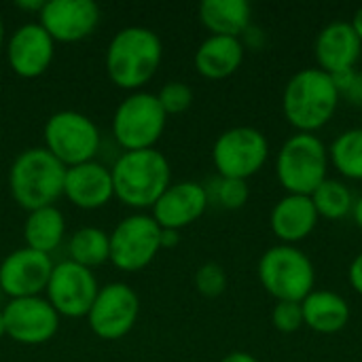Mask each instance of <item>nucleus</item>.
<instances>
[{"label":"nucleus","mask_w":362,"mask_h":362,"mask_svg":"<svg viewBox=\"0 0 362 362\" xmlns=\"http://www.w3.org/2000/svg\"><path fill=\"white\" fill-rule=\"evenodd\" d=\"M341 95L331 74L320 68H301L284 85V119L301 134H316L331 123Z\"/></svg>","instance_id":"1"},{"label":"nucleus","mask_w":362,"mask_h":362,"mask_svg":"<svg viewBox=\"0 0 362 362\" xmlns=\"http://www.w3.org/2000/svg\"><path fill=\"white\" fill-rule=\"evenodd\" d=\"M259 282L276 301L301 303L316 288V269L312 259L299 248L276 244L259 259Z\"/></svg>","instance_id":"6"},{"label":"nucleus","mask_w":362,"mask_h":362,"mask_svg":"<svg viewBox=\"0 0 362 362\" xmlns=\"http://www.w3.org/2000/svg\"><path fill=\"white\" fill-rule=\"evenodd\" d=\"M161 57L163 45L157 32L129 25L112 36L106 49V72L117 87L136 91L155 76Z\"/></svg>","instance_id":"2"},{"label":"nucleus","mask_w":362,"mask_h":362,"mask_svg":"<svg viewBox=\"0 0 362 362\" xmlns=\"http://www.w3.org/2000/svg\"><path fill=\"white\" fill-rule=\"evenodd\" d=\"M269 159L267 136L250 125L225 129L212 146V163L221 178L246 180L263 170Z\"/></svg>","instance_id":"9"},{"label":"nucleus","mask_w":362,"mask_h":362,"mask_svg":"<svg viewBox=\"0 0 362 362\" xmlns=\"http://www.w3.org/2000/svg\"><path fill=\"white\" fill-rule=\"evenodd\" d=\"M199 21L210 36L242 38L252 25V6L246 0H204L199 4Z\"/></svg>","instance_id":"23"},{"label":"nucleus","mask_w":362,"mask_h":362,"mask_svg":"<svg viewBox=\"0 0 362 362\" xmlns=\"http://www.w3.org/2000/svg\"><path fill=\"white\" fill-rule=\"evenodd\" d=\"M210 206L206 185L182 180L170 185L153 206V218L161 229L180 231L204 216Z\"/></svg>","instance_id":"16"},{"label":"nucleus","mask_w":362,"mask_h":362,"mask_svg":"<svg viewBox=\"0 0 362 362\" xmlns=\"http://www.w3.org/2000/svg\"><path fill=\"white\" fill-rule=\"evenodd\" d=\"M168 115L155 93L134 91L115 110L112 136L125 151L155 148L163 136Z\"/></svg>","instance_id":"7"},{"label":"nucleus","mask_w":362,"mask_h":362,"mask_svg":"<svg viewBox=\"0 0 362 362\" xmlns=\"http://www.w3.org/2000/svg\"><path fill=\"white\" fill-rule=\"evenodd\" d=\"M2 45H4V23L0 19V51H2Z\"/></svg>","instance_id":"41"},{"label":"nucleus","mask_w":362,"mask_h":362,"mask_svg":"<svg viewBox=\"0 0 362 362\" xmlns=\"http://www.w3.org/2000/svg\"><path fill=\"white\" fill-rule=\"evenodd\" d=\"M310 197H312V204H314L318 216L327 218V221H341V218L350 216L354 202H356L348 182L341 178H331V176Z\"/></svg>","instance_id":"27"},{"label":"nucleus","mask_w":362,"mask_h":362,"mask_svg":"<svg viewBox=\"0 0 362 362\" xmlns=\"http://www.w3.org/2000/svg\"><path fill=\"white\" fill-rule=\"evenodd\" d=\"M350 216L354 218L356 227L362 231V195L361 197H356V202H354V208H352V214H350Z\"/></svg>","instance_id":"39"},{"label":"nucleus","mask_w":362,"mask_h":362,"mask_svg":"<svg viewBox=\"0 0 362 362\" xmlns=\"http://www.w3.org/2000/svg\"><path fill=\"white\" fill-rule=\"evenodd\" d=\"M348 280H350V286L362 297V250L352 259V263H350Z\"/></svg>","instance_id":"33"},{"label":"nucleus","mask_w":362,"mask_h":362,"mask_svg":"<svg viewBox=\"0 0 362 362\" xmlns=\"http://www.w3.org/2000/svg\"><path fill=\"white\" fill-rule=\"evenodd\" d=\"M64 195L81 210H98L115 197L110 168L87 161L66 170Z\"/></svg>","instance_id":"19"},{"label":"nucleus","mask_w":362,"mask_h":362,"mask_svg":"<svg viewBox=\"0 0 362 362\" xmlns=\"http://www.w3.org/2000/svg\"><path fill=\"white\" fill-rule=\"evenodd\" d=\"M66 170L45 146L19 153L8 170L13 199L28 212L53 206L64 195Z\"/></svg>","instance_id":"4"},{"label":"nucleus","mask_w":362,"mask_h":362,"mask_svg":"<svg viewBox=\"0 0 362 362\" xmlns=\"http://www.w3.org/2000/svg\"><path fill=\"white\" fill-rule=\"evenodd\" d=\"M45 148L66 168L93 161L100 151V129L83 112L59 110L45 123Z\"/></svg>","instance_id":"8"},{"label":"nucleus","mask_w":362,"mask_h":362,"mask_svg":"<svg viewBox=\"0 0 362 362\" xmlns=\"http://www.w3.org/2000/svg\"><path fill=\"white\" fill-rule=\"evenodd\" d=\"M115 197L127 208H153L172 185V168L157 148L125 151L110 168Z\"/></svg>","instance_id":"3"},{"label":"nucleus","mask_w":362,"mask_h":362,"mask_svg":"<svg viewBox=\"0 0 362 362\" xmlns=\"http://www.w3.org/2000/svg\"><path fill=\"white\" fill-rule=\"evenodd\" d=\"M47 301L59 316L66 318H83L89 314L100 286L91 269L68 261L53 265L49 284H47Z\"/></svg>","instance_id":"12"},{"label":"nucleus","mask_w":362,"mask_h":362,"mask_svg":"<svg viewBox=\"0 0 362 362\" xmlns=\"http://www.w3.org/2000/svg\"><path fill=\"white\" fill-rule=\"evenodd\" d=\"M246 47L240 38L208 36L195 51V70L210 81H223L235 74L244 62Z\"/></svg>","instance_id":"21"},{"label":"nucleus","mask_w":362,"mask_h":362,"mask_svg":"<svg viewBox=\"0 0 362 362\" xmlns=\"http://www.w3.org/2000/svg\"><path fill=\"white\" fill-rule=\"evenodd\" d=\"M195 288L204 297H218L227 288V274L218 263H204L195 272Z\"/></svg>","instance_id":"30"},{"label":"nucleus","mask_w":362,"mask_h":362,"mask_svg":"<svg viewBox=\"0 0 362 362\" xmlns=\"http://www.w3.org/2000/svg\"><path fill=\"white\" fill-rule=\"evenodd\" d=\"M66 235V218L55 206H47L34 212H28V221L23 225L25 246L49 255L62 244Z\"/></svg>","instance_id":"24"},{"label":"nucleus","mask_w":362,"mask_h":362,"mask_svg":"<svg viewBox=\"0 0 362 362\" xmlns=\"http://www.w3.org/2000/svg\"><path fill=\"white\" fill-rule=\"evenodd\" d=\"M53 263L49 255L28 246L13 250L0 263V288L8 299L40 297L47 291Z\"/></svg>","instance_id":"14"},{"label":"nucleus","mask_w":362,"mask_h":362,"mask_svg":"<svg viewBox=\"0 0 362 362\" xmlns=\"http://www.w3.org/2000/svg\"><path fill=\"white\" fill-rule=\"evenodd\" d=\"M2 318L6 337L23 346L47 344L59 329V314L42 297L8 299L2 308Z\"/></svg>","instance_id":"13"},{"label":"nucleus","mask_w":362,"mask_h":362,"mask_svg":"<svg viewBox=\"0 0 362 362\" xmlns=\"http://www.w3.org/2000/svg\"><path fill=\"white\" fill-rule=\"evenodd\" d=\"M180 231H170V229H161V248H172L180 242L178 238Z\"/></svg>","instance_id":"35"},{"label":"nucleus","mask_w":362,"mask_h":362,"mask_svg":"<svg viewBox=\"0 0 362 362\" xmlns=\"http://www.w3.org/2000/svg\"><path fill=\"white\" fill-rule=\"evenodd\" d=\"M221 362H259L250 352H231Z\"/></svg>","instance_id":"36"},{"label":"nucleus","mask_w":362,"mask_h":362,"mask_svg":"<svg viewBox=\"0 0 362 362\" xmlns=\"http://www.w3.org/2000/svg\"><path fill=\"white\" fill-rule=\"evenodd\" d=\"M362 53V42L350 21H331L327 23L314 40L316 68L335 76L348 70H354Z\"/></svg>","instance_id":"18"},{"label":"nucleus","mask_w":362,"mask_h":362,"mask_svg":"<svg viewBox=\"0 0 362 362\" xmlns=\"http://www.w3.org/2000/svg\"><path fill=\"white\" fill-rule=\"evenodd\" d=\"M333 81L339 89L341 100H348V104L362 108V70L354 68V70L335 74Z\"/></svg>","instance_id":"32"},{"label":"nucleus","mask_w":362,"mask_h":362,"mask_svg":"<svg viewBox=\"0 0 362 362\" xmlns=\"http://www.w3.org/2000/svg\"><path fill=\"white\" fill-rule=\"evenodd\" d=\"M242 42H244V47L248 49V47H252V49H257V47H261L263 45V40H265V36H263V32L259 30V28H255V25H250L246 32H244V36L240 38Z\"/></svg>","instance_id":"34"},{"label":"nucleus","mask_w":362,"mask_h":362,"mask_svg":"<svg viewBox=\"0 0 362 362\" xmlns=\"http://www.w3.org/2000/svg\"><path fill=\"white\" fill-rule=\"evenodd\" d=\"M272 325L280 333H297L303 325L301 303L295 301H276L272 310Z\"/></svg>","instance_id":"31"},{"label":"nucleus","mask_w":362,"mask_h":362,"mask_svg":"<svg viewBox=\"0 0 362 362\" xmlns=\"http://www.w3.org/2000/svg\"><path fill=\"white\" fill-rule=\"evenodd\" d=\"M329 146L316 134L295 132L276 155V178L291 195H312L329 178Z\"/></svg>","instance_id":"5"},{"label":"nucleus","mask_w":362,"mask_h":362,"mask_svg":"<svg viewBox=\"0 0 362 362\" xmlns=\"http://www.w3.org/2000/svg\"><path fill=\"white\" fill-rule=\"evenodd\" d=\"M42 4H45V2H40V0H17V2H15L17 8H23V11H38V13H40Z\"/></svg>","instance_id":"38"},{"label":"nucleus","mask_w":362,"mask_h":362,"mask_svg":"<svg viewBox=\"0 0 362 362\" xmlns=\"http://www.w3.org/2000/svg\"><path fill=\"white\" fill-rule=\"evenodd\" d=\"M38 17L53 42H78L93 34L102 13L93 0H49Z\"/></svg>","instance_id":"15"},{"label":"nucleus","mask_w":362,"mask_h":362,"mask_svg":"<svg viewBox=\"0 0 362 362\" xmlns=\"http://www.w3.org/2000/svg\"><path fill=\"white\" fill-rule=\"evenodd\" d=\"M210 202L218 204L225 210H240L246 206L248 197H250V189L246 180H235V178H221L216 176V180L210 182V187H206Z\"/></svg>","instance_id":"28"},{"label":"nucleus","mask_w":362,"mask_h":362,"mask_svg":"<svg viewBox=\"0 0 362 362\" xmlns=\"http://www.w3.org/2000/svg\"><path fill=\"white\" fill-rule=\"evenodd\" d=\"M161 250V227L148 214L123 218L110 233V263L121 272H140Z\"/></svg>","instance_id":"10"},{"label":"nucleus","mask_w":362,"mask_h":362,"mask_svg":"<svg viewBox=\"0 0 362 362\" xmlns=\"http://www.w3.org/2000/svg\"><path fill=\"white\" fill-rule=\"evenodd\" d=\"M350 25H352V30L356 32L358 40L362 42V6H358V8H356V13L352 15V19H350Z\"/></svg>","instance_id":"37"},{"label":"nucleus","mask_w":362,"mask_h":362,"mask_svg":"<svg viewBox=\"0 0 362 362\" xmlns=\"http://www.w3.org/2000/svg\"><path fill=\"white\" fill-rule=\"evenodd\" d=\"M55 42L40 23L19 25L6 42V59L11 70L21 78L45 74L53 62Z\"/></svg>","instance_id":"17"},{"label":"nucleus","mask_w":362,"mask_h":362,"mask_svg":"<svg viewBox=\"0 0 362 362\" xmlns=\"http://www.w3.org/2000/svg\"><path fill=\"white\" fill-rule=\"evenodd\" d=\"M68 255L72 263H78L87 269L100 267L110 261V233L98 227H83L70 235Z\"/></svg>","instance_id":"26"},{"label":"nucleus","mask_w":362,"mask_h":362,"mask_svg":"<svg viewBox=\"0 0 362 362\" xmlns=\"http://www.w3.org/2000/svg\"><path fill=\"white\" fill-rule=\"evenodd\" d=\"M303 325L320 335H333L348 327L350 305L348 301L333 291H312L303 301Z\"/></svg>","instance_id":"22"},{"label":"nucleus","mask_w":362,"mask_h":362,"mask_svg":"<svg viewBox=\"0 0 362 362\" xmlns=\"http://www.w3.org/2000/svg\"><path fill=\"white\" fill-rule=\"evenodd\" d=\"M318 221L320 216L312 204V197L291 193L274 204L269 216L272 233L280 240V244L288 246H297L299 242L308 240L318 227Z\"/></svg>","instance_id":"20"},{"label":"nucleus","mask_w":362,"mask_h":362,"mask_svg":"<svg viewBox=\"0 0 362 362\" xmlns=\"http://www.w3.org/2000/svg\"><path fill=\"white\" fill-rule=\"evenodd\" d=\"M157 100L161 104V108L165 110V115H180L185 110L191 108L193 104V89L182 83V81H170L161 87V91L157 93Z\"/></svg>","instance_id":"29"},{"label":"nucleus","mask_w":362,"mask_h":362,"mask_svg":"<svg viewBox=\"0 0 362 362\" xmlns=\"http://www.w3.org/2000/svg\"><path fill=\"white\" fill-rule=\"evenodd\" d=\"M6 335V331H4V318H2V310H0V339Z\"/></svg>","instance_id":"40"},{"label":"nucleus","mask_w":362,"mask_h":362,"mask_svg":"<svg viewBox=\"0 0 362 362\" xmlns=\"http://www.w3.org/2000/svg\"><path fill=\"white\" fill-rule=\"evenodd\" d=\"M138 314L140 299L136 291L123 282H110L100 288L87 314V322L95 337L104 341H117L136 327Z\"/></svg>","instance_id":"11"},{"label":"nucleus","mask_w":362,"mask_h":362,"mask_svg":"<svg viewBox=\"0 0 362 362\" xmlns=\"http://www.w3.org/2000/svg\"><path fill=\"white\" fill-rule=\"evenodd\" d=\"M329 161L341 180H362V127H350L335 136L329 146Z\"/></svg>","instance_id":"25"}]
</instances>
